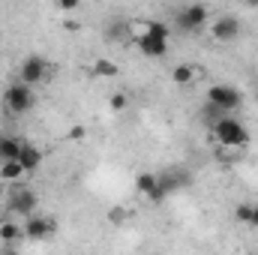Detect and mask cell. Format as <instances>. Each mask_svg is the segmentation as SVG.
Here are the masks:
<instances>
[{"instance_id": "1", "label": "cell", "mask_w": 258, "mask_h": 255, "mask_svg": "<svg viewBox=\"0 0 258 255\" xmlns=\"http://www.w3.org/2000/svg\"><path fill=\"white\" fill-rule=\"evenodd\" d=\"M213 141L222 144V147H243V144H249V129L234 114H222L213 123Z\"/></svg>"}, {"instance_id": "2", "label": "cell", "mask_w": 258, "mask_h": 255, "mask_svg": "<svg viewBox=\"0 0 258 255\" xmlns=\"http://www.w3.org/2000/svg\"><path fill=\"white\" fill-rule=\"evenodd\" d=\"M33 102H36L33 87H30V84H24L21 78L3 90V105H6V111H12V114H24V111H30V108H33Z\"/></svg>"}, {"instance_id": "3", "label": "cell", "mask_w": 258, "mask_h": 255, "mask_svg": "<svg viewBox=\"0 0 258 255\" xmlns=\"http://www.w3.org/2000/svg\"><path fill=\"white\" fill-rule=\"evenodd\" d=\"M207 102H213L219 111L231 114V111H237V108L243 105V96H240V90L231 87V84H213V87H207Z\"/></svg>"}, {"instance_id": "4", "label": "cell", "mask_w": 258, "mask_h": 255, "mask_svg": "<svg viewBox=\"0 0 258 255\" xmlns=\"http://www.w3.org/2000/svg\"><path fill=\"white\" fill-rule=\"evenodd\" d=\"M36 192L33 189H24V186H12V192H9V198H6V207L12 210V213H24V216H30L33 213V207H36Z\"/></svg>"}, {"instance_id": "5", "label": "cell", "mask_w": 258, "mask_h": 255, "mask_svg": "<svg viewBox=\"0 0 258 255\" xmlns=\"http://www.w3.org/2000/svg\"><path fill=\"white\" fill-rule=\"evenodd\" d=\"M45 75H48V60H45V57H36V54H33V57H27V60L21 63V81L30 84V87L42 84Z\"/></svg>"}, {"instance_id": "6", "label": "cell", "mask_w": 258, "mask_h": 255, "mask_svg": "<svg viewBox=\"0 0 258 255\" xmlns=\"http://www.w3.org/2000/svg\"><path fill=\"white\" fill-rule=\"evenodd\" d=\"M135 189L141 192L147 201H153V204H159L162 198H165V186L159 183V177L156 174H150V171H141L138 177H135Z\"/></svg>"}, {"instance_id": "7", "label": "cell", "mask_w": 258, "mask_h": 255, "mask_svg": "<svg viewBox=\"0 0 258 255\" xmlns=\"http://www.w3.org/2000/svg\"><path fill=\"white\" fill-rule=\"evenodd\" d=\"M177 24H180L183 30H189V33L201 30V27L207 24V6H204V3H192V6H186V9L177 15Z\"/></svg>"}, {"instance_id": "8", "label": "cell", "mask_w": 258, "mask_h": 255, "mask_svg": "<svg viewBox=\"0 0 258 255\" xmlns=\"http://www.w3.org/2000/svg\"><path fill=\"white\" fill-rule=\"evenodd\" d=\"M213 39L216 42H234L237 36H240V21L234 18V15H219L216 21H213Z\"/></svg>"}, {"instance_id": "9", "label": "cell", "mask_w": 258, "mask_h": 255, "mask_svg": "<svg viewBox=\"0 0 258 255\" xmlns=\"http://www.w3.org/2000/svg\"><path fill=\"white\" fill-rule=\"evenodd\" d=\"M51 231H54V219L30 213L24 222V237H30V240H45V237H51Z\"/></svg>"}, {"instance_id": "10", "label": "cell", "mask_w": 258, "mask_h": 255, "mask_svg": "<svg viewBox=\"0 0 258 255\" xmlns=\"http://www.w3.org/2000/svg\"><path fill=\"white\" fill-rule=\"evenodd\" d=\"M138 45V51L144 54V57H165L168 54V39H156V36H144V39H138L135 42Z\"/></svg>"}, {"instance_id": "11", "label": "cell", "mask_w": 258, "mask_h": 255, "mask_svg": "<svg viewBox=\"0 0 258 255\" xmlns=\"http://www.w3.org/2000/svg\"><path fill=\"white\" fill-rule=\"evenodd\" d=\"M18 162L24 165V171H27V174H33V171L42 165V150L24 141V144H21V153H18Z\"/></svg>"}, {"instance_id": "12", "label": "cell", "mask_w": 258, "mask_h": 255, "mask_svg": "<svg viewBox=\"0 0 258 255\" xmlns=\"http://www.w3.org/2000/svg\"><path fill=\"white\" fill-rule=\"evenodd\" d=\"M24 174L27 171H24V165L18 159H3L0 162V183H18Z\"/></svg>"}, {"instance_id": "13", "label": "cell", "mask_w": 258, "mask_h": 255, "mask_svg": "<svg viewBox=\"0 0 258 255\" xmlns=\"http://www.w3.org/2000/svg\"><path fill=\"white\" fill-rule=\"evenodd\" d=\"M24 237V225H18V222H12V219H3L0 222V240L3 243H15V240H21Z\"/></svg>"}, {"instance_id": "14", "label": "cell", "mask_w": 258, "mask_h": 255, "mask_svg": "<svg viewBox=\"0 0 258 255\" xmlns=\"http://www.w3.org/2000/svg\"><path fill=\"white\" fill-rule=\"evenodd\" d=\"M108 42H129V21H114L105 33Z\"/></svg>"}, {"instance_id": "15", "label": "cell", "mask_w": 258, "mask_h": 255, "mask_svg": "<svg viewBox=\"0 0 258 255\" xmlns=\"http://www.w3.org/2000/svg\"><path fill=\"white\" fill-rule=\"evenodd\" d=\"M171 78H174V84H180V87H186V84H192L195 78V69L189 63H177L171 69Z\"/></svg>"}, {"instance_id": "16", "label": "cell", "mask_w": 258, "mask_h": 255, "mask_svg": "<svg viewBox=\"0 0 258 255\" xmlns=\"http://www.w3.org/2000/svg\"><path fill=\"white\" fill-rule=\"evenodd\" d=\"M90 72H93L96 78H114V75H117V63H111V60H93Z\"/></svg>"}, {"instance_id": "17", "label": "cell", "mask_w": 258, "mask_h": 255, "mask_svg": "<svg viewBox=\"0 0 258 255\" xmlns=\"http://www.w3.org/2000/svg\"><path fill=\"white\" fill-rule=\"evenodd\" d=\"M147 30H150V21H129V42H138V39H144L147 36Z\"/></svg>"}, {"instance_id": "18", "label": "cell", "mask_w": 258, "mask_h": 255, "mask_svg": "<svg viewBox=\"0 0 258 255\" xmlns=\"http://www.w3.org/2000/svg\"><path fill=\"white\" fill-rule=\"evenodd\" d=\"M147 33L156 36V39H171V27L162 24V21H150V30H147Z\"/></svg>"}, {"instance_id": "19", "label": "cell", "mask_w": 258, "mask_h": 255, "mask_svg": "<svg viewBox=\"0 0 258 255\" xmlns=\"http://www.w3.org/2000/svg\"><path fill=\"white\" fill-rule=\"evenodd\" d=\"M234 219L243 222V225H249V222H252V204H246V201L237 204V207H234Z\"/></svg>"}, {"instance_id": "20", "label": "cell", "mask_w": 258, "mask_h": 255, "mask_svg": "<svg viewBox=\"0 0 258 255\" xmlns=\"http://www.w3.org/2000/svg\"><path fill=\"white\" fill-rule=\"evenodd\" d=\"M54 6H57L60 12H75V9L81 6V0H54Z\"/></svg>"}, {"instance_id": "21", "label": "cell", "mask_w": 258, "mask_h": 255, "mask_svg": "<svg viewBox=\"0 0 258 255\" xmlns=\"http://www.w3.org/2000/svg\"><path fill=\"white\" fill-rule=\"evenodd\" d=\"M108 105H111V111H123V108H126V96H123V93H114V96L108 99Z\"/></svg>"}, {"instance_id": "22", "label": "cell", "mask_w": 258, "mask_h": 255, "mask_svg": "<svg viewBox=\"0 0 258 255\" xmlns=\"http://www.w3.org/2000/svg\"><path fill=\"white\" fill-rule=\"evenodd\" d=\"M84 135H87V129H84V126H72V129H69V138H72V141H81Z\"/></svg>"}, {"instance_id": "23", "label": "cell", "mask_w": 258, "mask_h": 255, "mask_svg": "<svg viewBox=\"0 0 258 255\" xmlns=\"http://www.w3.org/2000/svg\"><path fill=\"white\" fill-rule=\"evenodd\" d=\"M123 219H126L123 210H111V222H123Z\"/></svg>"}, {"instance_id": "24", "label": "cell", "mask_w": 258, "mask_h": 255, "mask_svg": "<svg viewBox=\"0 0 258 255\" xmlns=\"http://www.w3.org/2000/svg\"><path fill=\"white\" fill-rule=\"evenodd\" d=\"M252 228H258V204H252V222H249Z\"/></svg>"}, {"instance_id": "25", "label": "cell", "mask_w": 258, "mask_h": 255, "mask_svg": "<svg viewBox=\"0 0 258 255\" xmlns=\"http://www.w3.org/2000/svg\"><path fill=\"white\" fill-rule=\"evenodd\" d=\"M246 3H249V6H258V0H246Z\"/></svg>"}]
</instances>
